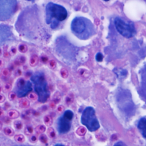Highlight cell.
Returning <instances> with one entry per match:
<instances>
[{"label":"cell","instance_id":"cell-10","mask_svg":"<svg viewBox=\"0 0 146 146\" xmlns=\"http://www.w3.org/2000/svg\"><path fill=\"white\" fill-rule=\"evenodd\" d=\"M137 128L143 136L146 138V118L142 117L140 119L137 124Z\"/></svg>","mask_w":146,"mask_h":146},{"label":"cell","instance_id":"cell-8","mask_svg":"<svg viewBox=\"0 0 146 146\" xmlns=\"http://www.w3.org/2000/svg\"><path fill=\"white\" fill-rule=\"evenodd\" d=\"M13 34L11 28L4 24L0 25V46L12 39Z\"/></svg>","mask_w":146,"mask_h":146},{"label":"cell","instance_id":"cell-32","mask_svg":"<svg viewBox=\"0 0 146 146\" xmlns=\"http://www.w3.org/2000/svg\"><path fill=\"white\" fill-rule=\"evenodd\" d=\"M26 1H34L35 0H26Z\"/></svg>","mask_w":146,"mask_h":146},{"label":"cell","instance_id":"cell-2","mask_svg":"<svg viewBox=\"0 0 146 146\" xmlns=\"http://www.w3.org/2000/svg\"><path fill=\"white\" fill-rule=\"evenodd\" d=\"M71 29L78 38L87 39L94 33V26L92 22L86 18L76 17L71 22Z\"/></svg>","mask_w":146,"mask_h":146},{"label":"cell","instance_id":"cell-34","mask_svg":"<svg viewBox=\"0 0 146 146\" xmlns=\"http://www.w3.org/2000/svg\"><path fill=\"white\" fill-rule=\"evenodd\" d=\"M21 146H26V145H21Z\"/></svg>","mask_w":146,"mask_h":146},{"label":"cell","instance_id":"cell-24","mask_svg":"<svg viewBox=\"0 0 146 146\" xmlns=\"http://www.w3.org/2000/svg\"><path fill=\"white\" fill-rule=\"evenodd\" d=\"M37 140H38L37 137H36L35 135H32V136L30 137V141H31V143H33L36 142V141H37Z\"/></svg>","mask_w":146,"mask_h":146},{"label":"cell","instance_id":"cell-26","mask_svg":"<svg viewBox=\"0 0 146 146\" xmlns=\"http://www.w3.org/2000/svg\"><path fill=\"white\" fill-rule=\"evenodd\" d=\"M6 98H5V96L3 95V94H0V103H3L5 100Z\"/></svg>","mask_w":146,"mask_h":146},{"label":"cell","instance_id":"cell-14","mask_svg":"<svg viewBox=\"0 0 146 146\" xmlns=\"http://www.w3.org/2000/svg\"><path fill=\"white\" fill-rule=\"evenodd\" d=\"M14 140L18 143H23L25 141V137L22 134H17L14 136Z\"/></svg>","mask_w":146,"mask_h":146},{"label":"cell","instance_id":"cell-21","mask_svg":"<svg viewBox=\"0 0 146 146\" xmlns=\"http://www.w3.org/2000/svg\"><path fill=\"white\" fill-rule=\"evenodd\" d=\"M39 140L40 142L43 143H47V137L46 135L42 134V135H40L39 137Z\"/></svg>","mask_w":146,"mask_h":146},{"label":"cell","instance_id":"cell-3","mask_svg":"<svg viewBox=\"0 0 146 146\" xmlns=\"http://www.w3.org/2000/svg\"><path fill=\"white\" fill-rule=\"evenodd\" d=\"M31 80L34 84L38 101L40 103L46 102L50 96V91L44 74L41 72L34 74L31 76Z\"/></svg>","mask_w":146,"mask_h":146},{"label":"cell","instance_id":"cell-1","mask_svg":"<svg viewBox=\"0 0 146 146\" xmlns=\"http://www.w3.org/2000/svg\"><path fill=\"white\" fill-rule=\"evenodd\" d=\"M46 21L51 28L56 27L67 17V11L62 6L52 2L47 3L46 7Z\"/></svg>","mask_w":146,"mask_h":146},{"label":"cell","instance_id":"cell-20","mask_svg":"<svg viewBox=\"0 0 146 146\" xmlns=\"http://www.w3.org/2000/svg\"><path fill=\"white\" fill-rule=\"evenodd\" d=\"M44 122V123L47 125H49L51 124L52 123V119L51 118V117L50 116H46L44 117L43 119Z\"/></svg>","mask_w":146,"mask_h":146},{"label":"cell","instance_id":"cell-11","mask_svg":"<svg viewBox=\"0 0 146 146\" xmlns=\"http://www.w3.org/2000/svg\"><path fill=\"white\" fill-rule=\"evenodd\" d=\"M7 116L11 119H15L19 117L20 113L16 110H10L7 112Z\"/></svg>","mask_w":146,"mask_h":146},{"label":"cell","instance_id":"cell-7","mask_svg":"<svg viewBox=\"0 0 146 146\" xmlns=\"http://www.w3.org/2000/svg\"><path fill=\"white\" fill-rule=\"evenodd\" d=\"M33 90L32 84L30 81H26L23 78H19L16 83V94L18 98L27 95Z\"/></svg>","mask_w":146,"mask_h":146},{"label":"cell","instance_id":"cell-30","mask_svg":"<svg viewBox=\"0 0 146 146\" xmlns=\"http://www.w3.org/2000/svg\"><path fill=\"white\" fill-rule=\"evenodd\" d=\"M2 123L1 121H0V130L2 129Z\"/></svg>","mask_w":146,"mask_h":146},{"label":"cell","instance_id":"cell-25","mask_svg":"<svg viewBox=\"0 0 146 146\" xmlns=\"http://www.w3.org/2000/svg\"><path fill=\"white\" fill-rule=\"evenodd\" d=\"M113 146H127L124 143H123V141H118Z\"/></svg>","mask_w":146,"mask_h":146},{"label":"cell","instance_id":"cell-16","mask_svg":"<svg viewBox=\"0 0 146 146\" xmlns=\"http://www.w3.org/2000/svg\"><path fill=\"white\" fill-rule=\"evenodd\" d=\"M13 125L14 127V128L17 129V130H21L23 128V123L20 120H16L13 123Z\"/></svg>","mask_w":146,"mask_h":146},{"label":"cell","instance_id":"cell-22","mask_svg":"<svg viewBox=\"0 0 146 146\" xmlns=\"http://www.w3.org/2000/svg\"><path fill=\"white\" fill-rule=\"evenodd\" d=\"M11 89V85L10 84H6L3 87L4 92H9Z\"/></svg>","mask_w":146,"mask_h":146},{"label":"cell","instance_id":"cell-31","mask_svg":"<svg viewBox=\"0 0 146 146\" xmlns=\"http://www.w3.org/2000/svg\"><path fill=\"white\" fill-rule=\"evenodd\" d=\"M1 90H2V88H1V85H0V92H1Z\"/></svg>","mask_w":146,"mask_h":146},{"label":"cell","instance_id":"cell-4","mask_svg":"<svg viewBox=\"0 0 146 146\" xmlns=\"http://www.w3.org/2000/svg\"><path fill=\"white\" fill-rule=\"evenodd\" d=\"M81 123L91 132L95 131L99 129L100 125L96 117L94 108L87 107L84 110L81 116Z\"/></svg>","mask_w":146,"mask_h":146},{"label":"cell","instance_id":"cell-28","mask_svg":"<svg viewBox=\"0 0 146 146\" xmlns=\"http://www.w3.org/2000/svg\"><path fill=\"white\" fill-rule=\"evenodd\" d=\"M3 114H4L3 111V110L1 108V109H0V117L2 116L3 115Z\"/></svg>","mask_w":146,"mask_h":146},{"label":"cell","instance_id":"cell-13","mask_svg":"<svg viewBox=\"0 0 146 146\" xmlns=\"http://www.w3.org/2000/svg\"><path fill=\"white\" fill-rule=\"evenodd\" d=\"M3 132L6 135H7L8 136H10V137L13 136L14 135V133H15L14 129L12 128L9 127H6L3 129Z\"/></svg>","mask_w":146,"mask_h":146},{"label":"cell","instance_id":"cell-15","mask_svg":"<svg viewBox=\"0 0 146 146\" xmlns=\"http://www.w3.org/2000/svg\"><path fill=\"white\" fill-rule=\"evenodd\" d=\"M24 132H25V134L27 136H31L34 132V129L32 126L27 125L25 128Z\"/></svg>","mask_w":146,"mask_h":146},{"label":"cell","instance_id":"cell-6","mask_svg":"<svg viewBox=\"0 0 146 146\" xmlns=\"http://www.w3.org/2000/svg\"><path fill=\"white\" fill-rule=\"evenodd\" d=\"M114 24L116 30L125 38L132 37L135 34L134 25L131 23L126 22L121 18H116L114 21Z\"/></svg>","mask_w":146,"mask_h":146},{"label":"cell","instance_id":"cell-18","mask_svg":"<svg viewBox=\"0 0 146 146\" xmlns=\"http://www.w3.org/2000/svg\"><path fill=\"white\" fill-rule=\"evenodd\" d=\"M46 128L43 125H38L35 127V131L38 133H43L45 131Z\"/></svg>","mask_w":146,"mask_h":146},{"label":"cell","instance_id":"cell-19","mask_svg":"<svg viewBox=\"0 0 146 146\" xmlns=\"http://www.w3.org/2000/svg\"><path fill=\"white\" fill-rule=\"evenodd\" d=\"M17 97V95L16 92H13V91L10 92L8 95V99L10 101H13V100H15Z\"/></svg>","mask_w":146,"mask_h":146},{"label":"cell","instance_id":"cell-27","mask_svg":"<svg viewBox=\"0 0 146 146\" xmlns=\"http://www.w3.org/2000/svg\"><path fill=\"white\" fill-rule=\"evenodd\" d=\"M48 135H50V136H51L52 137H53L54 136V132L52 131V129H49L48 131Z\"/></svg>","mask_w":146,"mask_h":146},{"label":"cell","instance_id":"cell-9","mask_svg":"<svg viewBox=\"0 0 146 146\" xmlns=\"http://www.w3.org/2000/svg\"><path fill=\"white\" fill-rule=\"evenodd\" d=\"M71 121L63 115L60 116L57 122V129L59 133H65L68 132L71 128Z\"/></svg>","mask_w":146,"mask_h":146},{"label":"cell","instance_id":"cell-23","mask_svg":"<svg viewBox=\"0 0 146 146\" xmlns=\"http://www.w3.org/2000/svg\"><path fill=\"white\" fill-rule=\"evenodd\" d=\"M96 59L98 62H100L103 59V55L101 53H98L96 55Z\"/></svg>","mask_w":146,"mask_h":146},{"label":"cell","instance_id":"cell-29","mask_svg":"<svg viewBox=\"0 0 146 146\" xmlns=\"http://www.w3.org/2000/svg\"><path fill=\"white\" fill-rule=\"evenodd\" d=\"M54 146H64V145H63V144H56Z\"/></svg>","mask_w":146,"mask_h":146},{"label":"cell","instance_id":"cell-17","mask_svg":"<svg viewBox=\"0 0 146 146\" xmlns=\"http://www.w3.org/2000/svg\"><path fill=\"white\" fill-rule=\"evenodd\" d=\"M27 97L28 99L33 100V101H35L36 100V99H38V95L36 93L34 92H30L28 94H27Z\"/></svg>","mask_w":146,"mask_h":146},{"label":"cell","instance_id":"cell-33","mask_svg":"<svg viewBox=\"0 0 146 146\" xmlns=\"http://www.w3.org/2000/svg\"><path fill=\"white\" fill-rule=\"evenodd\" d=\"M104 1H110V0H104Z\"/></svg>","mask_w":146,"mask_h":146},{"label":"cell","instance_id":"cell-5","mask_svg":"<svg viewBox=\"0 0 146 146\" xmlns=\"http://www.w3.org/2000/svg\"><path fill=\"white\" fill-rule=\"evenodd\" d=\"M17 6V0H0V21L10 18L15 13Z\"/></svg>","mask_w":146,"mask_h":146},{"label":"cell","instance_id":"cell-12","mask_svg":"<svg viewBox=\"0 0 146 146\" xmlns=\"http://www.w3.org/2000/svg\"><path fill=\"white\" fill-rule=\"evenodd\" d=\"M30 101L29 99L23 98L19 100V106L22 108H27L30 106Z\"/></svg>","mask_w":146,"mask_h":146},{"label":"cell","instance_id":"cell-35","mask_svg":"<svg viewBox=\"0 0 146 146\" xmlns=\"http://www.w3.org/2000/svg\"><path fill=\"white\" fill-rule=\"evenodd\" d=\"M1 107H0V109H1Z\"/></svg>","mask_w":146,"mask_h":146}]
</instances>
